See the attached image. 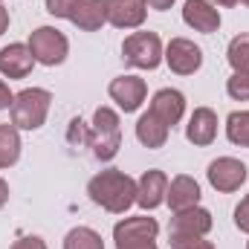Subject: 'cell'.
Here are the masks:
<instances>
[{
    "label": "cell",
    "mask_w": 249,
    "mask_h": 249,
    "mask_svg": "<svg viewBox=\"0 0 249 249\" xmlns=\"http://www.w3.org/2000/svg\"><path fill=\"white\" fill-rule=\"evenodd\" d=\"M168 244H171V249H214V244L206 241L203 235H177V232H168Z\"/></svg>",
    "instance_id": "obj_23"
},
{
    "label": "cell",
    "mask_w": 249,
    "mask_h": 249,
    "mask_svg": "<svg viewBox=\"0 0 249 249\" xmlns=\"http://www.w3.org/2000/svg\"><path fill=\"white\" fill-rule=\"evenodd\" d=\"M64 249H105V241L90 226H75L64 235Z\"/></svg>",
    "instance_id": "obj_20"
},
{
    "label": "cell",
    "mask_w": 249,
    "mask_h": 249,
    "mask_svg": "<svg viewBox=\"0 0 249 249\" xmlns=\"http://www.w3.org/2000/svg\"><path fill=\"white\" fill-rule=\"evenodd\" d=\"M9 29V12H6V6H0V35Z\"/></svg>",
    "instance_id": "obj_33"
},
{
    "label": "cell",
    "mask_w": 249,
    "mask_h": 249,
    "mask_svg": "<svg viewBox=\"0 0 249 249\" xmlns=\"http://www.w3.org/2000/svg\"><path fill=\"white\" fill-rule=\"evenodd\" d=\"M183 23L194 32L212 35L220 29V9H214L209 0H186L183 3Z\"/></svg>",
    "instance_id": "obj_11"
},
{
    "label": "cell",
    "mask_w": 249,
    "mask_h": 249,
    "mask_svg": "<svg viewBox=\"0 0 249 249\" xmlns=\"http://www.w3.org/2000/svg\"><path fill=\"white\" fill-rule=\"evenodd\" d=\"M226 93L235 102H249V72H232L226 81Z\"/></svg>",
    "instance_id": "obj_24"
},
{
    "label": "cell",
    "mask_w": 249,
    "mask_h": 249,
    "mask_svg": "<svg viewBox=\"0 0 249 249\" xmlns=\"http://www.w3.org/2000/svg\"><path fill=\"white\" fill-rule=\"evenodd\" d=\"M6 203H9V183L0 177V209H3Z\"/></svg>",
    "instance_id": "obj_31"
},
{
    "label": "cell",
    "mask_w": 249,
    "mask_h": 249,
    "mask_svg": "<svg viewBox=\"0 0 249 249\" xmlns=\"http://www.w3.org/2000/svg\"><path fill=\"white\" fill-rule=\"evenodd\" d=\"M214 226L212 220V212L203 209V206H194V209H186V212H174L171 217V226L168 232H177V235H209Z\"/></svg>",
    "instance_id": "obj_16"
},
{
    "label": "cell",
    "mask_w": 249,
    "mask_h": 249,
    "mask_svg": "<svg viewBox=\"0 0 249 249\" xmlns=\"http://www.w3.org/2000/svg\"><path fill=\"white\" fill-rule=\"evenodd\" d=\"M44 3H47V12H50L53 18H64V20H67L75 0H44Z\"/></svg>",
    "instance_id": "obj_26"
},
{
    "label": "cell",
    "mask_w": 249,
    "mask_h": 249,
    "mask_svg": "<svg viewBox=\"0 0 249 249\" xmlns=\"http://www.w3.org/2000/svg\"><path fill=\"white\" fill-rule=\"evenodd\" d=\"M87 197L110 214H124L136 203V180L119 168L99 171L87 183Z\"/></svg>",
    "instance_id": "obj_1"
},
{
    "label": "cell",
    "mask_w": 249,
    "mask_h": 249,
    "mask_svg": "<svg viewBox=\"0 0 249 249\" xmlns=\"http://www.w3.org/2000/svg\"><path fill=\"white\" fill-rule=\"evenodd\" d=\"M241 3H244V6H249V0H241Z\"/></svg>",
    "instance_id": "obj_34"
},
{
    "label": "cell",
    "mask_w": 249,
    "mask_h": 249,
    "mask_svg": "<svg viewBox=\"0 0 249 249\" xmlns=\"http://www.w3.org/2000/svg\"><path fill=\"white\" fill-rule=\"evenodd\" d=\"M116 249H160V247L151 238H136V241H119Z\"/></svg>",
    "instance_id": "obj_28"
},
{
    "label": "cell",
    "mask_w": 249,
    "mask_h": 249,
    "mask_svg": "<svg viewBox=\"0 0 249 249\" xmlns=\"http://www.w3.org/2000/svg\"><path fill=\"white\" fill-rule=\"evenodd\" d=\"M35 67L32 50L26 44H9L0 50V75L3 78H26Z\"/></svg>",
    "instance_id": "obj_15"
},
{
    "label": "cell",
    "mask_w": 249,
    "mask_h": 249,
    "mask_svg": "<svg viewBox=\"0 0 249 249\" xmlns=\"http://www.w3.org/2000/svg\"><path fill=\"white\" fill-rule=\"evenodd\" d=\"M165 191H168V177L165 171L160 168H151L145 171L139 180H136V206L142 212H154L165 203Z\"/></svg>",
    "instance_id": "obj_10"
},
{
    "label": "cell",
    "mask_w": 249,
    "mask_h": 249,
    "mask_svg": "<svg viewBox=\"0 0 249 249\" xmlns=\"http://www.w3.org/2000/svg\"><path fill=\"white\" fill-rule=\"evenodd\" d=\"M214 136H217V113L212 107H194L186 124V139L197 148H206L214 142Z\"/></svg>",
    "instance_id": "obj_13"
},
{
    "label": "cell",
    "mask_w": 249,
    "mask_h": 249,
    "mask_svg": "<svg viewBox=\"0 0 249 249\" xmlns=\"http://www.w3.org/2000/svg\"><path fill=\"white\" fill-rule=\"evenodd\" d=\"M235 226H238L244 235H249V194L238 203V209H235Z\"/></svg>",
    "instance_id": "obj_25"
},
{
    "label": "cell",
    "mask_w": 249,
    "mask_h": 249,
    "mask_svg": "<svg viewBox=\"0 0 249 249\" xmlns=\"http://www.w3.org/2000/svg\"><path fill=\"white\" fill-rule=\"evenodd\" d=\"M26 47L32 50L35 64H44V67H58L70 55V41L55 26H38L35 32H29V44Z\"/></svg>",
    "instance_id": "obj_5"
},
{
    "label": "cell",
    "mask_w": 249,
    "mask_h": 249,
    "mask_svg": "<svg viewBox=\"0 0 249 249\" xmlns=\"http://www.w3.org/2000/svg\"><path fill=\"white\" fill-rule=\"evenodd\" d=\"M50 105H53V93L44 87H26L20 93H15V102L9 107L12 124L18 130H38L44 127L50 116Z\"/></svg>",
    "instance_id": "obj_3"
},
{
    "label": "cell",
    "mask_w": 249,
    "mask_h": 249,
    "mask_svg": "<svg viewBox=\"0 0 249 249\" xmlns=\"http://www.w3.org/2000/svg\"><path fill=\"white\" fill-rule=\"evenodd\" d=\"M20 130L15 124H0V168H12L20 160Z\"/></svg>",
    "instance_id": "obj_19"
},
{
    "label": "cell",
    "mask_w": 249,
    "mask_h": 249,
    "mask_svg": "<svg viewBox=\"0 0 249 249\" xmlns=\"http://www.w3.org/2000/svg\"><path fill=\"white\" fill-rule=\"evenodd\" d=\"M12 249H47L44 244V238H38V235H23V238H18Z\"/></svg>",
    "instance_id": "obj_27"
},
{
    "label": "cell",
    "mask_w": 249,
    "mask_h": 249,
    "mask_svg": "<svg viewBox=\"0 0 249 249\" xmlns=\"http://www.w3.org/2000/svg\"><path fill=\"white\" fill-rule=\"evenodd\" d=\"M226 139L232 145L249 148V110H235L226 116Z\"/></svg>",
    "instance_id": "obj_22"
},
{
    "label": "cell",
    "mask_w": 249,
    "mask_h": 249,
    "mask_svg": "<svg viewBox=\"0 0 249 249\" xmlns=\"http://www.w3.org/2000/svg\"><path fill=\"white\" fill-rule=\"evenodd\" d=\"M72 26H78L81 32H99L107 18H105V0H75L67 18Z\"/></svg>",
    "instance_id": "obj_17"
},
{
    "label": "cell",
    "mask_w": 249,
    "mask_h": 249,
    "mask_svg": "<svg viewBox=\"0 0 249 249\" xmlns=\"http://www.w3.org/2000/svg\"><path fill=\"white\" fill-rule=\"evenodd\" d=\"M247 249H249V241H247Z\"/></svg>",
    "instance_id": "obj_35"
},
{
    "label": "cell",
    "mask_w": 249,
    "mask_h": 249,
    "mask_svg": "<svg viewBox=\"0 0 249 249\" xmlns=\"http://www.w3.org/2000/svg\"><path fill=\"white\" fill-rule=\"evenodd\" d=\"M162 61L177 75H194L203 67V50L188 38H171L162 53Z\"/></svg>",
    "instance_id": "obj_7"
},
{
    "label": "cell",
    "mask_w": 249,
    "mask_h": 249,
    "mask_svg": "<svg viewBox=\"0 0 249 249\" xmlns=\"http://www.w3.org/2000/svg\"><path fill=\"white\" fill-rule=\"evenodd\" d=\"M105 18L116 29H139L148 18L145 0H105Z\"/></svg>",
    "instance_id": "obj_9"
},
{
    "label": "cell",
    "mask_w": 249,
    "mask_h": 249,
    "mask_svg": "<svg viewBox=\"0 0 249 249\" xmlns=\"http://www.w3.org/2000/svg\"><path fill=\"white\" fill-rule=\"evenodd\" d=\"M209 3H212L214 9H229V6H238L241 0H209Z\"/></svg>",
    "instance_id": "obj_32"
},
{
    "label": "cell",
    "mask_w": 249,
    "mask_h": 249,
    "mask_svg": "<svg viewBox=\"0 0 249 249\" xmlns=\"http://www.w3.org/2000/svg\"><path fill=\"white\" fill-rule=\"evenodd\" d=\"M148 3V9H154V12H165V9H171L177 0H145Z\"/></svg>",
    "instance_id": "obj_30"
},
{
    "label": "cell",
    "mask_w": 249,
    "mask_h": 249,
    "mask_svg": "<svg viewBox=\"0 0 249 249\" xmlns=\"http://www.w3.org/2000/svg\"><path fill=\"white\" fill-rule=\"evenodd\" d=\"M162 41L157 32H130L122 41V58L124 64L136 70H157L162 64Z\"/></svg>",
    "instance_id": "obj_4"
},
{
    "label": "cell",
    "mask_w": 249,
    "mask_h": 249,
    "mask_svg": "<svg viewBox=\"0 0 249 249\" xmlns=\"http://www.w3.org/2000/svg\"><path fill=\"white\" fill-rule=\"evenodd\" d=\"M87 145L93 148V157L102 160V162H110L119 154V148H122V119L113 107H107V105L96 107Z\"/></svg>",
    "instance_id": "obj_2"
},
{
    "label": "cell",
    "mask_w": 249,
    "mask_h": 249,
    "mask_svg": "<svg viewBox=\"0 0 249 249\" xmlns=\"http://www.w3.org/2000/svg\"><path fill=\"white\" fill-rule=\"evenodd\" d=\"M148 110L154 116H160L168 127H174V124L186 116V96L180 90H174V87H162V90H157L151 96V107Z\"/></svg>",
    "instance_id": "obj_12"
},
{
    "label": "cell",
    "mask_w": 249,
    "mask_h": 249,
    "mask_svg": "<svg viewBox=\"0 0 249 249\" xmlns=\"http://www.w3.org/2000/svg\"><path fill=\"white\" fill-rule=\"evenodd\" d=\"M107 96L119 105L122 113H136L148 96V84L139 75H116L107 84Z\"/></svg>",
    "instance_id": "obj_8"
},
{
    "label": "cell",
    "mask_w": 249,
    "mask_h": 249,
    "mask_svg": "<svg viewBox=\"0 0 249 249\" xmlns=\"http://www.w3.org/2000/svg\"><path fill=\"white\" fill-rule=\"evenodd\" d=\"M165 203L171 212H186V209H194L200 206V183L188 174H177L171 183H168V191H165Z\"/></svg>",
    "instance_id": "obj_14"
},
{
    "label": "cell",
    "mask_w": 249,
    "mask_h": 249,
    "mask_svg": "<svg viewBox=\"0 0 249 249\" xmlns=\"http://www.w3.org/2000/svg\"><path fill=\"white\" fill-rule=\"evenodd\" d=\"M12 102H15V93L9 90V84L3 81V75H0V110H9L12 107Z\"/></svg>",
    "instance_id": "obj_29"
},
{
    "label": "cell",
    "mask_w": 249,
    "mask_h": 249,
    "mask_svg": "<svg viewBox=\"0 0 249 249\" xmlns=\"http://www.w3.org/2000/svg\"><path fill=\"white\" fill-rule=\"evenodd\" d=\"M206 177H209V186L214 188V191L232 194V191H238L247 183L249 171H247V165L241 160H235V157H217V160L209 162Z\"/></svg>",
    "instance_id": "obj_6"
},
{
    "label": "cell",
    "mask_w": 249,
    "mask_h": 249,
    "mask_svg": "<svg viewBox=\"0 0 249 249\" xmlns=\"http://www.w3.org/2000/svg\"><path fill=\"white\" fill-rule=\"evenodd\" d=\"M168 133H171V127L162 122L160 116H154L151 110L136 119V139H139L145 148H154V151L162 148V145L168 142Z\"/></svg>",
    "instance_id": "obj_18"
},
{
    "label": "cell",
    "mask_w": 249,
    "mask_h": 249,
    "mask_svg": "<svg viewBox=\"0 0 249 249\" xmlns=\"http://www.w3.org/2000/svg\"><path fill=\"white\" fill-rule=\"evenodd\" d=\"M226 61L235 72H249V32H241L226 47Z\"/></svg>",
    "instance_id": "obj_21"
}]
</instances>
